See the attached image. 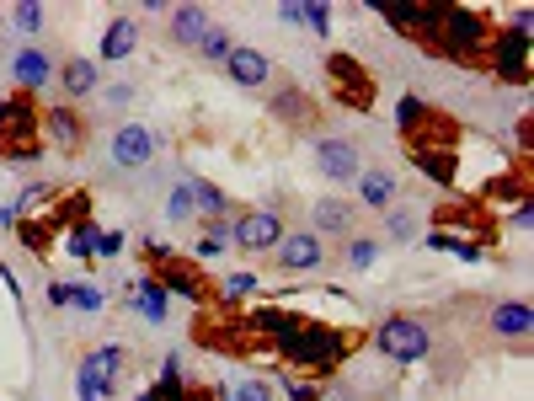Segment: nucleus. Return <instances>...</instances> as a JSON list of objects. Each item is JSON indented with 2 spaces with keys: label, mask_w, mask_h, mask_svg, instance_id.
<instances>
[{
  "label": "nucleus",
  "mask_w": 534,
  "mask_h": 401,
  "mask_svg": "<svg viewBox=\"0 0 534 401\" xmlns=\"http://www.w3.org/2000/svg\"><path fill=\"white\" fill-rule=\"evenodd\" d=\"M321 401H358V396H353V385L332 380V385H321Z\"/></svg>",
  "instance_id": "nucleus-48"
},
{
  "label": "nucleus",
  "mask_w": 534,
  "mask_h": 401,
  "mask_svg": "<svg viewBox=\"0 0 534 401\" xmlns=\"http://www.w3.org/2000/svg\"><path fill=\"white\" fill-rule=\"evenodd\" d=\"M278 22H289V27H300L305 17H300V0H294V6H278Z\"/></svg>",
  "instance_id": "nucleus-52"
},
{
  "label": "nucleus",
  "mask_w": 534,
  "mask_h": 401,
  "mask_svg": "<svg viewBox=\"0 0 534 401\" xmlns=\"http://www.w3.org/2000/svg\"><path fill=\"white\" fill-rule=\"evenodd\" d=\"M102 97H107V107H129V102L139 97V86H129V81H118V86H107V91H102Z\"/></svg>",
  "instance_id": "nucleus-45"
},
{
  "label": "nucleus",
  "mask_w": 534,
  "mask_h": 401,
  "mask_svg": "<svg viewBox=\"0 0 534 401\" xmlns=\"http://www.w3.org/2000/svg\"><path fill=\"white\" fill-rule=\"evenodd\" d=\"M385 236H390V241H412V236H417V214H412V209H390V214H385Z\"/></svg>",
  "instance_id": "nucleus-42"
},
{
  "label": "nucleus",
  "mask_w": 534,
  "mask_h": 401,
  "mask_svg": "<svg viewBox=\"0 0 534 401\" xmlns=\"http://www.w3.org/2000/svg\"><path fill=\"white\" fill-rule=\"evenodd\" d=\"M241 327H246L251 343H257V353H278L305 327V316L289 311V305H251V311H241Z\"/></svg>",
  "instance_id": "nucleus-11"
},
{
  "label": "nucleus",
  "mask_w": 534,
  "mask_h": 401,
  "mask_svg": "<svg viewBox=\"0 0 534 401\" xmlns=\"http://www.w3.org/2000/svg\"><path fill=\"white\" fill-rule=\"evenodd\" d=\"M353 188H358V198H364L369 209H390V204H396V177H390L385 166H374V172L364 166V172H358V182H353Z\"/></svg>",
  "instance_id": "nucleus-29"
},
{
  "label": "nucleus",
  "mask_w": 534,
  "mask_h": 401,
  "mask_svg": "<svg viewBox=\"0 0 534 401\" xmlns=\"http://www.w3.org/2000/svg\"><path fill=\"white\" fill-rule=\"evenodd\" d=\"M187 188H193L198 220H203V214H235V204H230V198H225V193H219V188H214V182H209V177H193V172H187Z\"/></svg>",
  "instance_id": "nucleus-31"
},
{
  "label": "nucleus",
  "mask_w": 534,
  "mask_h": 401,
  "mask_svg": "<svg viewBox=\"0 0 534 401\" xmlns=\"http://www.w3.org/2000/svg\"><path fill=\"white\" fill-rule=\"evenodd\" d=\"M225 401H273V385L257 380V375H246L241 385H230V396Z\"/></svg>",
  "instance_id": "nucleus-43"
},
{
  "label": "nucleus",
  "mask_w": 534,
  "mask_h": 401,
  "mask_svg": "<svg viewBox=\"0 0 534 401\" xmlns=\"http://www.w3.org/2000/svg\"><path fill=\"white\" fill-rule=\"evenodd\" d=\"M193 343L209 353H230V359H251L257 353V343L241 327V311H230V305H203L193 316Z\"/></svg>",
  "instance_id": "nucleus-7"
},
{
  "label": "nucleus",
  "mask_w": 534,
  "mask_h": 401,
  "mask_svg": "<svg viewBox=\"0 0 534 401\" xmlns=\"http://www.w3.org/2000/svg\"><path fill=\"white\" fill-rule=\"evenodd\" d=\"M369 343L396 364H417L433 353V332H428V321H417V316H385L380 327L369 332Z\"/></svg>",
  "instance_id": "nucleus-10"
},
{
  "label": "nucleus",
  "mask_w": 534,
  "mask_h": 401,
  "mask_svg": "<svg viewBox=\"0 0 534 401\" xmlns=\"http://www.w3.org/2000/svg\"><path fill=\"white\" fill-rule=\"evenodd\" d=\"M123 252V230H102L97 236V257H118Z\"/></svg>",
  "instance_id": "nucleus-46"
},
{
  "label": "nucleus",
  "mask_w": 534,
  "mask_h": 401,
  "mask_svg": "<svg viewBox=\"0 0 534 401\" xmlns=\"http://www.w3.org/2000/svg\"><path fill=\"white\" fill-rule=\"evenodd\" d=\"M11 22H17V33L38 38V33H43V22H49V17H43V6H38V0H22V6H11Z\"/></svg>",
  "instance_id": "nucleus-38"
},
{
  "label": "nucleus",
  "mask_w": 534,
  "mask_h": 401,
  "mask_svg": "<svg viewBox=\"0 0 534 401\" xmlns=\"http://www.w3.org/2000/svg\"><path fill=\"white\" fill-rule=\"evenodd\" d=\"M54 75H59V91H65V102H75V107H81V97H91V91H102L97 59H75V54H70Z\"/></svg>",
  "instance_id": "nucleus-20"
},
{
  "label": "nucleus",
  "mask_w": 534,
  "mask_h": 401,
  "mask_svg": "<svg viewBox=\"0 0 534 401\" xmlns=\"http://www.w3.org/2000/svg\"><path fill=\"white\" fill-rule=\"evenodd\" d=\"M38 97L33 91H11V97H0V161H43V134H38Z\"/></svg>",
  "instance_id": "nucleus-4"
},
{
  "label": "nucleus",
  "mask_w": 534,
  "mask_h": 401,
  "mask_svg": "<svg viewBox=\"0 0 534 401\" xmlns=\"http://www.w3.org/2000/svg\"><path fill=\"white\" fill-rule=\"evenodd\" d=\"M11 236H17V241L27 246V252H33V257L43 262V257H49V252H54L59 230L49 225V214H22V220H17V225H11Z\"/></svg>",
  "instance_id": "nucleus-24"
},
{
  "label": "nucleus",
  "mask_w": 534,
  "mask_h": 401,
  "mask_svg": "<svg viewBox=\"0 0 534 401\" xmlns=\"http://www.w3.org/2000/svg\"><path fill=\"white\" fill-rule=\"evenodd\" d=\"M43 214H49V225H54V230H65V236H70V230L91 225V193H86V188L59 193V198H54V204L43 209Z\"/></svg>",
  "instance_id": "nucleus-23"
},
{
  "label": "nucleus",
  "mask_w": 534,
  "mask_h": 401,
  "mask_svg": "<svg viewBox=\"0 0 534 401\" xmlns=\"http://www.w3.org/2000/svg\"><path fill=\"white\" fill-rule=\"evenodd\" d=\"M433 230H470V241H481V246H502V220H497V209H486L481 198H444V204H433Z\"/></svg>",
  "instance_id": "nucleus-8"
},
{
  "label": "nucleus",
  "mask_w": 534,
  "mask_h": 401,
  "mask_svg": "<svg viewBox=\"0 0 534 401\" xmlns=\"http://www.w3.org/2000/svg\"><path fill=\"white\" fill-rule=\"evenodd\" d=\"M182 401H219V385H198V380H187Z\"/></svg>",
  "instance_id": "nucleus-47"
},
{
  "label": "nucleus",
  "mask_w": 534,
  "mask_h": 401,
  "mask_svg": "<svg viewBox=\"0 0 534 401\" xmlns=\"http://www.w3.org/2000/svg\"><path fill=\"white\" fill-rule=\"evenodd\" d=\"M267 107H273V118L289 123V129H321V102H310V91L300 81H289V75H278Z\"/></svg>",
  "instance_id": "nucleus-13"
},
{
  "label": "nucleus",
  "mask_w": 534,
  "mask_h": 401,
  "mask_svg": "<svg viewBox=\"0 0 534 401\" xmlns=\"http://www.w3.org/2000/svg\"><path fill=\"white\" fill-rule=\"evenodd\" d=\"M486 75H497L502 86H529V11L497 22L492 49H486Z\"/></svg>",
  "instance_id": "nucleus-6"
},
{
  "label": "nucleus",
  "mask_w": 534,
  "mask_h": 401,
  "mask_svg": "<svg viewBox=\"0 0 534 401\" xmlns=\"http://www.w3.org/2000/svg\"><path fill=\"white\" fill-rule=\"evenodd\" d=\"M166 300H171V295L150 279V273H145L139 284H129V305H134V311L145 316V321H155V327H161V321L171 316V305H166Z\"/></svg>",
  "instance_id": "nucleus-26"
},
{
  "label": "nucleus",
  "mask_w": 534,
  "mask_h": 401,
  "mask_svg": "<svg viewBox=\"0 0 534 401\" xmlns=\"http://www.w3.org/2000/svg\"><path fill=\"white\" fill-rule=\"evenodd\" d=\"M70 305L81 316H97V311H107V295H102L97 284H70Z\"/></svg>",
  "instance_id": "nucleus-40"
},
{
  "label": "nucleus",
  "mask_w": 534,
  "mask_h": 401,
  "mask_svg": "<svg viewBox=\"0 0 534 401\" xmlns=\"http://www.w3.org/2000/svg\"><path fill=\"white\" fill-rule=\"evenodd\" d=\"M38 134H43V145H54L59 156H86L91 150V118H86V107H75V102H49L38 113Z\"/></svg>",
  "instance_id": "nucleus-9"
},
{
  "label": "nucleus",
  "mask_w": 534,
  "mask_h": 401,
  "mask_svg": "<svg viewBox=\"0 0 534 401\" xmlns=\"http://www.w3.org/2000/svg\"><path fill=\"white\" fill-rule=\"evenodd\" d=\"M230 49H235V38H230V27H209V33H203V43H198V54L209 59V65H225L230 59Z\"/></svg>",
  "instance_id": "nucleus-35"
},
{
  "label": "nucleus",
  "mask_w": 534,
  "mask_h": 401,
  "mask_svg": "<svg viewBox=\"0 0 534 401\" xmlns=\"http://www.w3.org/2000/svg\"><path fill=\"white\" fill-rule=\"evenodd\" d=\"M134 43H139V17H113V22H107V33H102V59H107V65H118V59L134 54Z\"/></svg>",
  "instance_id": "nucleus-27"
},
{
  "label": "nucleus",
  "mask_w": 534,
  "mask_h": 401,
  "mask_svg": "<svg viewBox=\"0 0 534 401\" xmlns=\"http://www.w3.org/2000/svg\"><path fill=\"white\" fill-rule=\"evenodd\" d=\"M209 27H214V17H209L203 6H177V11H171V22H166V33H171L177 49H193V54H198V43H203Z\"/></svg>",
  "instance_id": "nucleus-22"
},
{
  "label": "nucleus",
  "mask_w": 534,
  "mask_h": 401,
  "mask_svg": "<svg viewBox=\"0 0 534 401\" xmlns=\"http://www.w3.org/2000/svg\"><path fill=\"white\" fill-rule=\"evenodd\" d=\"M417 172H428L438 188H454L460 182V150H412Z\"/></svg>",
  "instance_id": "nucleus-28"
},
{
  "label": "nucleus",
  "mask_w": 534,
  "mask_h": 401,
  "mask_svg": "<svg viewBox=\"0 0 534 401\" xmlns=\"http://www.w3.org/2000/svg\"><path fill=\"white\" fill-rule=\"evenodd\" d=\"M0 225H6V230L17 225V209H11V204H0Z\"/></svg>",
  "instance_id": "nucleus-53"
},
{
  "label": "nucleus",
  "mask_w": 534,
  "mask_h": 401,
  "mask_svg": "<svg viewBox=\"0 0 534 401\" xmlns=\"http://www.w3.org/2000/svg\"><path fill=\"white\" fill-rule=\"evenodd\" d=\"M284 236L289 230L278 209H235V220H230V246H241V252H273Z\"/></svg>",
  "instance_id": "nucleus-12"
},
{
  "label": "nucleus",
  "mask_w": 534,
  "mask_h": 401,
  "mask_svg": "<svg viewBox=\"0 0 534 401\" xmlns=\"http://www.w3.org/2000/svg\"><path fill=\"white\" fill-rule=\"evenodd\" d=\"M273 252H278V273H294V279H305V273H316L326 262V246L316 230H289Z\"/></svg>",
  "instance_id": "nucleus-15"
},
{
  "label": "nucleus",
  "mask_w": 534,
  "mask_h": 401,
  "mask_svg": "<svg viewBox=\"0 0 534 401\" xmlns=\"http://www.w3.org/2000/svg\"><path fill=\"white\" fill-rule=\"evenodd\" d=\"M428 246H433V252H454L460 262H481V257H486V246H481V241H470V236H449V230H433Z\"/></svg>",
  "instance_id": "nucleus-34"
},
{
  "label": "nucleus",
  "mask_w": 534,
  "mask_h": 401,
  "mask_svg": "<svg viewBox=\"0 0 534 401\" xmlns=\"http://www.w3.org/2000/svg\"><path fill=\"white\" fill-rule=\"evenodd\" d=\"M107 150H113V166H123V172H145L155 161V150H161V140H155L150 123H118Z\"/></svg>",
  "instance_id": "nucleus-14"
},
{
  "label": "nucleus",
  "mask_w": 534,
  "mask_h": 401,
  "mask_svg": "<svg viewBox=\"0 0 534 401\" xmlns=\"http://www.w3.org/2000/svg\"><path fill=\"white\" fill-rule=\"evenodd\" d=\"M75 385H81V391H75L81 401H107V396L118 391V385L107 380V375H102L97 364H91V353H81V364H75Z\"/></svg>",
  "instance_id": "nucleus-30"
},
{
  "label": "nucleus",
  "mask_w": 534,
  "mask_h": 401,
  "mask_svg": "<svg viewBox=\"0 0 534 401\" xmlns=\"http://www.w3.org/2000/svg\"><path fill=\"white\" fill-rule=\"evenodd\" d=\"M300 17H305V27L316 38H332V11H326L321 0H300Z\"/></svg>",
  "instance_id": "nucleus-41"
},
{
  "label": "nucleus",
  "mask_w": 534,
  "mask_h": 401,
  "mask_svg": "<svg viewBox=\"0 0 534 401\" xmlns=\"http://www.w3.org/2000/svg\"><path fill=\"white\" fill-rule=\"evenodd\" d=\"M326 86H332V102H342L348 113H374L380 107V75L364 59H353L348 49L326 54Z\"/></svg>",
  "instance_id": "nucleus-5"
},
{
  "label": "nucleus",
  "mask_w": 534,
  "mask_h": 401,
  "mask_svg": "<svg viewBox=\"0 0 534 401\" xmlns=\"http://www.w3.org/2000/svg\"><path fill=\"white\" fill-rule=\"evenodd\" d=\"M486 327H492V337H518V343H524L529 327H534L529 300H497L492 311H486Z\"/></svg>",
  "instance_id": "nucleus-21"
},
{
  "label": "nucleus",
  "mask_w": 534,
  "mask_h": 401,
  "mask_svg": "<svg viewBox=\"0 0 534 401\" xmlns=\"http://www.w3.org/2000/svg\"><path fill=\"white\" fill-rule=\"evenodd\" d=\"M97 236H102L97 220L81 225V230H70V257H75V262H97Z\"/></svg>",
  "instance_id": "nucleus-39"
},
{
  "label": "nucleus",
  "mask_w": 534,
  "mask_h": 401,
  "mask_svg": "<svg viewBox=\"0 0 534 401\" xmlns=\"http://www.w3.org/2000/svg\"><path fill=\"white\" fill-rule=\"evenodd\" d=\"M225 75H230L235 86H246V91L273 86V65H267V54H262V49H246V43H235V49H230Z\"/></svg>",
  "instance_id": "nucleus-18"
},
{
  "label": "nucleus",
  "mask_w": 534,
  "mask_h": 401,
  "mask_svg": "<svg viewBox=\"0 0 534 401\" xmlns=\"http://www.w3.org/2000/svg\"><path fill=\"white\" fill-rule=\"evenodd\" d=\"M284 396H289V401H321V380L289 375V380H284Z\"/></svg>",
  "instance_id": "nucleus-44"
},
{
  "label": "nucleus",
  "mask_w": 534,
  "mask_h": 401,
  "mask_svg": "<svg viewBox=\"0 0 534 401\" xmlns=\"http://www.w3.org/2000/svg\"><path fill=\"white\" fill-rule=\"evenodd\" d=\"M166 220H171V225H198V204H193V188H187V177L171 182V193H166Z\"/></svg>",
  "instance_id": "nucleus-32"
},
{
  "label": "nucleus",
  "mask_w": 534,
  "mask_h": 401,
  "mask_svg": "<svg viewBox=\"0 0 534 401\" xmlns=\"http://www.w3.org/2000/svg\"><path fill=\"white\" fill-rule=\"evenodd\" d=\"M481 204L492 209V204H529V161H518V166H508V172H497L492 182L481 188Z\"/></svg>",
  "instance_id": "nucleus-19"
},
{
  "label": "nucleus",
  "mask_w": 534,
  "mask_h": 401,
  "mask_svg": "<svg viewBox=\"0 0 534 401\" xmlns=\"http://www.w3.org/2000/svg\"><path fill=\"white\" fill-rule=\"evenodd\" d=\"M396 134H401V150H460V118H449L444 107L422 102L417 91H406L396 102Z\"/></svg>",
  "instance_id": "nucleus-3"
},
{
  "label": "nucleus",
  "mask_w": 534,
  "mask_h": 401,
  "mask_svg": "<svg viewBox=\"0 0 534 401\" xmlns=\"http://www.w3.org/2000/svg\"><path fill=\"white\" fill-rule=\"evenodd\" d=\"M139 262H145V273L166 289V295H182L187 305H198V311L219 300V284L203 273L198 257L171 252V246H161V241H139Z\"/></svg>",
  "instance_id": "nucleus-2"
},
{
  "label": "nucleus",
  "mask_w": 534,
  "mask_h": 401,
  "mask_svg": "<svg viewBox=\"0 0 534 401\" xmlns=\"http://www.w3.org/2000/svg\"><path fill=\"white\" fill-rule=\"evenodd\" d=\"M86 353H91V364H97L113 385L129 375V348H123V343H97V348H86Z\"/></svg>",
  "instance_id": "nucleus-33"
},
{
  "label": "nucleus",
  "mask_w": 534,
  "mask_h": 401,
  "mask_svg": "<svg viewBox=\"0 0 534 401\" xmlns=\"http://www.w3.org/2000/svg\"><path fill=\"white\" fill-rule=\"evenodd\" d=\"M49 305H59V311H65V305H70V284H49Z\"/></svg>",
  "instance_id": "nucleus-50"
},
{
  "label": "nucleus",
  "mask_w": 534,
  "mask_h": 401,
  "mask_svg": "<svg viewBox=\"0 0 534 401\" xmlns=\"http://www.w3.org/2000/svg\"><path fill=\"white\" fill-rule=\"evenodd\" d=\"M225 246H230V241H219V236H198V262H203V257H219Z\"/></svg>",
  "instance_id": "nucleus-49"
},
{
  "label": "nucleus",
  "mask_w": 534,
  "mask_h": 401,
  "mask_svg": "<svg viewBox=\"0 0 534 401\" xmlns=\"http://www.w3.org/2000/svg\"><path fill=\"white\" fill-rule=\"evenodd\" d=\"M316 166L332 182H358V172H364V156H358L353 140H337V134H321L316 140Z\"/></svg>",
  "instance_id": "nucleus-16"
},
{
  "label": "nucleus",
  "mask_w": 534,
  "mask_h": 401,
  "mask_svg": "<svg viewBox=\"0 0 534 401\" xmlns=\"http://www.w3.org/2000/svg\"><path fill=\"white\" fill-rule=\"evenodd\" d=\"M374 262H380V241H374V236H348V268L369 273Z\"/></svg>",
  "instance_id": "nucleus-37"
},
{
  "label": "nucleus",
  "mask_w": 534,
  "mask_h": 401,
  "mask_svg": "<svg viewBox=\"0 0 534 401\" xmlns=\"http://www.w3.org/2000/svg\"><path fill=\"white\" fill-rule=\"evenodd\" d=\"M353 204L348 198H316V204H310V220H316V236L321 230H332V236H353Z\"/></svg>",
  "instance_id": "nucleus-25"
},
{
  "label": "nucleus",
  "mask_w": 534,
  "mask_h": 401,
  "mask_svg": "<svg viewBox=\"0 0 534 401\" xmlns=\"http://www.w3.org/2000/svg\"><path fill=\"white\" fill-rule=\"evenodd\" d=\"M364 343H369L364 327H326V321H305V327L294 332L273 359L284 369H294V375H305V380H337V369L348 364Z\"/></svg>",
  "instance_id": "nucleus-1"
},
{
  "label": "nucleus",
  "mask_w": 534,
  "mask_h": 401,
  "mask_svg": "<svg viewBox=\"0 0 534 401\" xmlns=\"http://www.w3.org/2000/svg\"><path fill=\"white\" fill-rule=\"evenodd\" d=\"M246 295H257V279H251V273H230V279L219 284V300H214V305H230V311H241Z\"/></svg>",
  "instance_id": "nucleus-36"
},
{
  "label": "nucleus",
  "mask_w": 534,
  "mask_h": 401,
  "mask_svg": "<svg viewBox=\"0 0 534 401\" xmlns=\"http://www.w3.org/2000/svg\"><path fill=\"white\" fill-rule=\"evenodd\" d=\"M529 220H534V209H529V204H518L508 225H513V230H529Z\"/></svg>",
  "instance_id": "nucleus-51"
},
{
  "label": "nucleus",
  "mask_w": 534,
  "mask_h": 401,
  "mask_svg": "<svg viewBox=\"0 0 534 401\" xmlns=\"http://www.w3.org/2000/svg\"><path fill=\"white\" fill-rule=\"evenodd\" d=\"M11 81H17V91H38L54 81V59H49V49H38V43H27V49H17L11 54Z\"/></svg>",
  "instance_id": "nucleus-17"
}]
</instances>
